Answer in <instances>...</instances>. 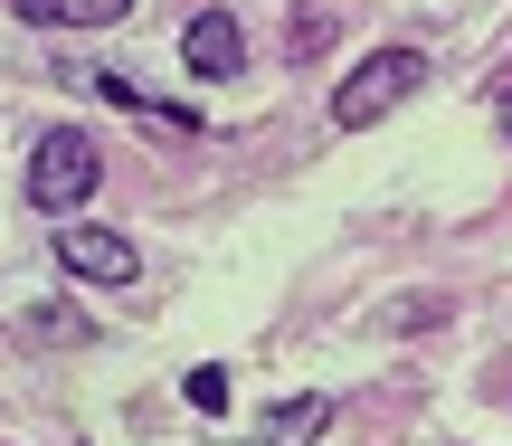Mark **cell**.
Returning <instances> with one entry per match:
<instances>
[{"instance_id": "6da1fadb", "label": "cell", "mask_w": 512, "mask_h": 446, "mask_svg": "<svg viewBox=\"0 0 512 446\" xmlns=\"http://www.w3.org/2000/svg\"><path fill=\"white\" fill-rule=\"evenodd\" d=\"M418 86H427V57H418V48H380V57H361V67L332 86V124L361 133V124H380L389 105H408Z\"/></svg>"}, {"instance_id": "7a4b0ae2", "label": "cell", "mask_w": 512, "mask_h": 446, "mask_svg": "<svg viewBox=\"0 0 512 446\" xmlns=\"http://www.w3.org/2000/svg\"><path fill=\"white\" fill-rule=\"evenodd\" d=\"M95 181H105V162H95V133H76V124L38 133V152H29V209H86Z\"/></svg>"}, {"instance_id": "3957f363", "label": "cell", "mask_w": 512, "mask_h": 446, "mask_svg": "<svg viewBox=\"0 0 512 446\" xmlns=\"http://www.w3.org/2000/svg\"><path fill=\"white\" fill-rule=\"evenodd\" d=\"M57 266L86 276V285H133L143 276V247L114 238V228H95V219H57Z\"/></svg>"}, {"instance_id": "277c9868", "label": "cell", "mask_w": 512, "mask_h": 446, "mask_svg": "<svg viewBox=\"0 0 512 446\" xmlns=\"http://www.w3.org/2000/svg\"><path fill=\"white\" fill-rule=\"evenodd\" d=\"M181 67L190 76H209V86H219V76H238L247 67V38H238V10H200L181 29Z\"/></svg>"}, {"instance_id": "5b68a950", "label": "cell", "mask_w": 512, "mask_h": 446, "mask_svg": "<svg viewBox=\"0 0 512 446\" xmlns=\"http://www.w3.org/2000/svg\"><path fill=\"white\" fill-rule=\"evenodd\" d=\"M10 342L19 352H86L95 323H86V304H29V314H10Z\"/></svg>"}, {"instance_id": "8992f818", "label": "cell", "mask_w": 512, "mask_h": 446, "mask_svg": "<svg viewBox=\"0 0 512 446\" xmlns=\"http://www.w3.org/2000/svg\"><path fill=\"white\" fill-rule=\"evenodd\" d=\"M332 437V399L313 390V399H275L266 418H256V446H323Z\"/></svg>"}, {"instance_id": "52a82bcc", "label": "cell", "mask_w": 512, "mask_h": 446, "mask_svg": "<svg viewBox=\"0 0 512 446\" xmlns=\"http://www.w3.org/2000/svg\"><path fill=\"white\" fill-rule=\"evenodd\" d=\"M29 29H114V19L133 10V0H10Z\"/></svg>"}, {"instance_id": "ba28073f", "label": "cell", "mask_w": 512, "mask_h": 446, "mask_svg": "<svg viewBox=\"0 0 512 446\" xmlns=\"http://www.w3.org/2000/svg\"><path fill=\"white\" fill-rule=\"evenodd\" d=\"M181 399H190L200 418H219V409H228V371H219V361H200V371L181 380Z\"/></svg>"}, {"instance_id": "9c48e42d", "label": "cell", "mask_w": 512, "mask_h": 446, "mask_svg": "<svg viewBox=\"0 0 512 446\" xmlns=\"http://www.w3.org/2000/svg\"><path fill=\"white\" fill-rule=\"evenodd\" d=\"M494 114H503V133H512V86H503V95H494Z\"/></svg>"}]
</instances>
